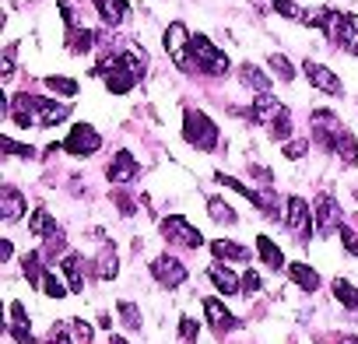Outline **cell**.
<instances>
[{
  "mask_svg": "<svg viewBox=\"0 0 358 344\" xmlns=\"http://www.w3.org/2000/svg\"><path fill=\"white\" fill-rule=\"evenodd\" d=\"M8 116L18 123V127H53V123H64L71 116L67 106L53 102V99H39V95H15L8 102Z\"/></svg>",
  "mask_w": 358,
  "mask_h": 344,
  "instance_id": "6da1fadb",
  "label": "cell"
},
{
  "mask_svg": "<svg viewBox=\"0 0 358 344\" xmlns=\"http://www.w3.org/2000/svg\"><path fill=\"white\" fill-rule=\"evenodd\" d=\"M183 137H187V144H194L201 151H215L218 148V123L208 113L187 109L183 113Z\"/></svg>",
  "mask_w": 358,
  "mask_h": 344,
  "instance_id": "7a4b0ae2",
  "label": "cell"
},
{
  "mask_svg": "<svg viewBox=\"0 0 358 344\" xmlns=\"http://www.w3.org/2000/svg\"><path fill=\"white\" fill-rule=\"evenodd\" d=\"M327 39L334 46H341L344 53L358 57V15H344V11H330L327 25H323Z\"/></svg>",
  "mask_w": 358,
  "mask_h": 344,
  "instance_id": "3957f363",
  "label": "cell"
},
{
  "mask_svg": "<svg viewBox=\"0 0 358 344\" xmlns=\"http://www.w3.org/2000/svg\"><path fill=\"white\" fill-rule=\"evenodd\" d=\"M190 53H194V64H197V71H204V74H211V78H225L229 74V57L208 39V36H194L190 39Z\"/></svg>",
  "mask_w": 358,
  "mask_h": 344,
  "instance_id": "277c9868",
  "label": "cell"
},
{
  "mask_svg": "<svg viewBox=\"0 0 358 344\" xmlns=\"http://www.w3.org/2000/svg\"><path fill=\"white\" fill-rule=\"evenodd\" d=\"M190 39H194V36L187 32L183 22H172V25L165 29V39H162V43H165V53L172 57V64H176L179 71H187V74L197 71V64L190 60V57H194V53H190Z\"/></svg>",
  "mask_w": 358,
  "mask_h": 344,
  "instance_id": "5b68a950",
  "label": "cell"
},
{
  "mask_svg": "<svg viewBox=\"0 0 358 344\" xmlns=\"http://www.w3.org/2000/svg\"><path fill=\"white\" fill-rule=\"evenodd\" d=\"M162 236H165L169 243H176V246H187V250L204 246V236L197 232V225H190L187 218H179V215H169V218L162 222Z\"/></svg>",
  "mask_w": 358,
  "mask_h": 344,
  "instance_id": "8992f818",
  "label": "cell"
},
{
  "mask_svg": "<svg viewBox=\"0 0 358 344\" xmlns=\"http://www.w3.org/2000/svg\"><path fill=\"white\" fill-rule=\"evenodd\" d=\"M99 148H102V137H99V130L92 123H74L71 134H67V141H64V151L67 155H78V158L95 155Z\"/></svg>",
  "mask_w": 358,
  "mask_h": 344,
  "instance_id": "52a82bcc",
  "label": "cell"
},
{
  "mask_svg": "<svg viewBox=\"0 0 358 344\" xmlns=\"http://www.w3.org/2000/svg\"><path fill=\"white\" fill-rule=\"evenodd\" d=\"M309 130H313V141H316L320 148H330V151H334L337 137L344 134L341 120H337L330 109H316V113H313V120H309Z\"/></svg>",
  "mask_w": 358,
  "mask_h": 344,
  "instance_id": "ba28073f",
  "label": "cell"
},
{
  "mask_svg": "<svg viewBox=\"0 0 358 344\" xmlns=\"http://www.w3.org/2000/svg\"><path fill=\"white\" fill-rule=\"evenodd\" d=\"M151 274H155V281L158 285H165V288H179L187 281V267L179 264L176 257H158V260H151Z\"/></svg>",
  "mask_w": 358,
  "mask_h": 344,
  "instance_id": "9c48e42d",
  "label": "cell"
},
{
  "mask_svg": "<svg viewBox=\"0 0 358 344\" xmlns=\"http://www.w3.org/2000/svg\"><path fill=\"white\" fill-rule=\"evenodd\" d=\"M25 211H29V201H25V194L18 190V187H4L0 190V218H4L8 225H18L22 218H25Z\"/></svg>",
  "mask_w": 358,
  "mask_h": 344,
  "instance_id": "30bf717a",
  "label": "cell"
},
{
  "mask_svg": "<svg viewBox=\"0 0 358 344\" xmlns=\"http://www.w3.org/2000/svg\"><path fill=\"white\" fill-rule=\"evenodd\" d=\"M302 71H306L309 85H313V88H320L323 95H341V92H344V88H341V78H337L330 67H323V64H316V60H306V64H302Z\"/></svg>",
  "mask_w": 358,
  "mask_h": 344,
  "instance_id": "8fae6325",
  "label": "cell"
},
{
  "mask_svg": "<svg viewBox=\"0 0 358 344\" xmlns=\"http://www.w3.org/2000/svg\"><path fill=\"white\" fill-rule=\"evenodd\" d=\"M285 222H288V229L299 236V239H306V236H313V215H309V204L302 201V197H288V208H285Z\"/></svg>",
  "mask_w": 358,
  "mask_h": 344,
  "instance_id": "7c38bea8",
  "label": "cell"
},
{
  "mask_svg": "<svg viewBox=\"0 0 358 344\" xmlns=\"http://www.w3.org/2000/svg\"><path fill=\"white\" fill-rule=\"evenodd\" d=\"M316 225H320V236L341 232V208L334 204L330 194H320V201H316Z\"/></svg>",
  "mask_w": 358,
  "mask_h": 344,
  "instance_id": "4fadbf2b",
  "label": "cell"
},
{
  "mask_svg": "<svg viewBox=\"0 0 358 344\" xmlns=\"http://www.w3.org/2000/svg\"><path fill=\"white\" fill-rule=\"evenodd\" d=\"M204 313H208L211 330H215V334H222V337H225L229 330H236V327H239V320L225 309V302H222V299H204Z\"/></svg>",
  "mask_w": 358,
  "mask_h": 344,
  "instance_id": "5bb4252c",
  "label": "cell"
},
{
  "mask_svg": "<svg viewBox=\"0 0 358 344\" xmlns=\"http://www.w3.org/2000/svg\"><path fill=\"white\" fill-rule=\"evenodd\" d=\"M106 176L113 180V183H130L134 176H137V158L123 148V151H116L113 155V162H109V169H106Z\"/></svg>",
  "mask_w": 358,
  "mask_h": 344,
  "instance_id": "9a60e30c",
  "label": "cell"
},
{
  "mask_svg": "<svg viewBox=\"0 0 358 344\" xmlns=\"http://www.w3.org/2000/svg\"><path fill=\"white\" fill-rule=\"evenodd\" d=\"M208 278L215 281V288L222 292V295H236V292H243V278H236L232 271H229V264H211L208 267Z\"/></svg>",
  "mask_w": 358,
  "mask_h": 344,
  "instance_id": "2e32d148",
  "label": "cell"
},
{
  "mask_svg": "<svg viewBox=\"0 0 358 344\" xmlns=\"http://www.w3.org/2000/svg\"><path fill=\"white\" fill-rule=\"evenodd\" d=\"M250 113H253V120H257V123H267V127H271V123H274L281 113H288V106H281L274 95H257Z\"/></svg>",
  "mask_w": 358,
  "mask_h": 344,
  "instance_id": "e0dca14e",
  "label": "cell"
},
{
  "mask_svg": "<svg viewBox=\"0 0 358 344\" xmlns=\"http://www.w3.org/2000/svg\"><path fill=\"white\" fill-rule=\"evenodd\" d=\"M60 271L71 281V292H85V257L81 253H64Z\"/></svg>",
  "mask_w": 358,
  "mask_h": 344,
  "instance_id": "ac0fdd59",
  "label": "cell"
},
{
  "mask_svg": "<svg viewBox=\"0 0 358 344\" xmlns=\"http://www.w3.org/2000/svg\"><path fill=\"white\" fill-rule=\"evenodd\" d=\"M95 11H99V18L109 25V29H116V25H123L127 22V0H95Z\"/></svg>",
  "mask_w": 358,
  "mask_h": 344,
  "instance_id": "d6986e66",
  "label": "cell"
},
{
  "mask_svg": "<svg viewBox=\"0 0 358 344\" xmlns=\"http://www.w3.org/2000/svg\"><path fill=\"white\" fill-rule=\"evenodd\" d=\"M239 78H243V85H246V88H253L257 95H271V78H267L260 67L243 64V67H239Z\"/></svg>",
  "mask_w": 358,
  "mask_h": 344,
  "instance_id": "ffe728a7",
  "label": "cell"
},
{
  "mask_svg": "<svg viewBox=\"0 0 358 344\" xmlns=\"http://www.w3.org/2000/svg\"><path fill=\"white\" fill-rule=\"evenodd\" d=\"M211 253L222 260V264H232V260H250V250L239 246V243H229V239H215L211 243Z\"/></svg>",
  "mask_w": 358,
  "mask_h": 344,
  "instance_id": "44dd1931",
  "label": "cell"
},
{
  "mask_svg": "<svg viewBox=\"0 0 358 344\" xmlns=\"http://www.w3.org/2000/svg\"><path fill=\"white\" fill-rule=\"evenodd\" d=\"M285 271H288V278H292L302 292H316V288H320V274H316L313 267H306V264H288Z\"/></svg>",
  "mask_w": 358,
  "mask_h": 344,
  "instance_id": "7402d4cb",
  "label": "cell"
},
{
  "mask_svg": "<svg viewBox=\"0 0 358 344\" xmlns=\"http://www.w3.org/2000/svg\"><path fill=\"white\" fill-rule=\"evenodd\" d=\"M22 271H25V278H29L32 288H43V281H46V274H50V271L43 267V253H25Z\"/></svg>",
  "mask_w": 358,
  "mask_h": 344,
  "instance_id": "603a6c76",
  "label": "cell"
},
{
  "mask_svg": "<svg viewBox=\"0 0 358 344\" xmlns=\"http://www.w3.org/2000/svg\"><path fill=\"white\" fill-rule=\"evenodd\" d=\"M334 299H337L348 313H358V285H351L348 278H337V281H334Z\"/></svg>",
  "mask_w": 358,
  "mask_h": 344,
  "instance_id": "cb8c5ba5",
  "label": "cell"
},
{
  "mask_svg": "<svg viewBox=\"0 0 358 344\" xmlns=\"http://www.w3.org/2000/svg\"><path fill=\"white\" fill-rule=\"evenodd\" d=\"M257 250H260V260H264L271 271H281V267H285V253H281L267 236H257Z\"/></svg>",
  "mask_w": 358,
  "mask_h": 344,
  "instance_id": "d4e9b609",
  "label": "cell"
},
{
  "mask_svg": "<svg viewBox=\"0 0 358 344\" xmlns=\"http://www.w3.org/2000/svg\"><path fill=\"white\" fill-rule=\"evenodd\" d=\"M208 215H211L215 222H222V225H236V222H239V215H236L222 197H208Z\"/></svg>",
  "mask_w": 358,
  "mask_h": 344,
  "instance_id": "484cf974",
  "label": "cell"
},
{
  "mask_svg": "<svg viewBox=\"0 0 358 344\" xmlns=\"http://www.w3.org/2000/svg\"><path fill=\"white\" fill-rule=\"evenodd\" d=\"M253 208H260L267 218H281V201L274 197V190H257V197H253Z\"/></svg>",
  "mask_w": 358,
  "mask_h": 344,
  "instance_id": "4316f807",
  "label": "cell"
},
{
  "mask_svg": "<svg viewBox=\"0 0 358 344\" xmlns=\"http://www.w3.org/2000/svg\"><path fill=\"white\" fill-rule=\"evenodd\" d=\"M29 229H32V236H46V239L57 232V225H53V218H50V211H46V208L32 211V218H29Z\"/></svg>",
  "mask_w": 358,
  "mask_h": 344,
  "instance_id": "83f0119b",
  "label": "cell"
},
{
  "mask_svg": "<svg viewBox=\"0 0 358 344\" xmlns=\"http://www.w3.org/2000/svg\"><path fill=\"white\" fill-rule=\"evenodd\" d=\"M334 151L341 155V162H344V165H355V162H358V141H355V137H351L348 130H344V134L337 137Z\"/></svg>",
  "mask_w": 358,
  "mask_h": 344,
  "instance_id": "f1b7e54d",
  "label": "cell"
},
{
  "mask_svg": "<svg viewBox=\"0 0 358 344\" xmlns=\"http://www.w3.org/2000/svg\"><path fill=\"white\" fill-rule=\"evenodd\" d=\"M116 271H120V260H116L113 250H106V253L99 257V264H95V278H99V281H113Z\"/></svg>",
  "mask_w": 358,
  "mask_h": 344,
  "instance_id": "f546056e",
  "label": "cell"
},
{
  "mask_svg": "<svg viewBox=\"0 0 358 344\" xmlns=\"http://www.w3.org/2000/svg\"><path fill=\"white\" fill-rule=\"evenodd\" d=\"M67 46H71V53H88V50L95 46V32H92V29H74Z\"/></svg>",
  "mask_w": 358,
  "mask_h": 344,
  "instance_id": "4dcf8cb0",
  "label": "cell"
},
{
  "mask_svg": "<svg viewBox=\"0 0 358 344\" xmlns=\"http://www.w3.org/2000/svg\"><path fill=\"white\" fill-rule=\"evenodd\" d=\"M0 151H4V155H15V158H36V148L32 144H18L15 137H0Z\"/></svg>",
  "mask_w": 358,
  "mask_h": 344,
  "instance_id": "1f68e13d",
  "label": "cell"
},
{
  "mask_svg": "<svg viewBox=\"0 0 358 344\" xmlns=\"http://www.w3.org/2000/svg\"><path fill=\"white\" fill-rule=\"evenodd\" d=\"M116 309H120V320H123L130 330H141V323H144V320H141V313H137V306H134V302H127V299H123V302H116Z\"/></svg>",
  "mask_w": 358,
  "mask_h": 344,
  "instance_id": "d6a6232c",
  "label": "cell"
},
{
  "mask_svg": "<svg viewBox=\"0 0 358 344\" xmlns=\"http://www.w3.org/2000/svg\"><path fill=\"white\" fill-rule=\"evenodd\" d=\"M46 88H50V92H60V95H67V99L78 95V81H74V78H57V74H53V78H46Z\"/></svg>",
  "mask_w": 358,
  "mask_h": 344,
  "instance_id": "836d02e7",
  "label": "cell"
},
{
  "mask_svg": "<svg viewBox=\"0 0 358 344\" xmlns=\"http://www.w3.org/2000/svg\"><path fill=\"white\" fill-rule=\"evenodd\" d=\"M179 337H183V344H197L201 327H197V320H194V316H183V320H179Z\"/></svg>",
  "mask_w": 358,
  "mask_h": 344,
  "instance_id": "e575fe53",
  "label": "cell"
},
{
  "mask_svg": "<svg viewBox=\"0 0 358 344\" xmlns=\"http://www.w3.org/2000/svg\"><path fill=\"white\" fill-rule=\"evenodd\" d=\"M271 67H274V74L281 78V81H292L295 78V67L288 64V57H281V53H274L271 57Z\"/></svg>",
  "mask_w": 358,
  "mask_h": 344,
  "instance_id": "d590c367",
  "label": "cell"
},
{
  "mask_svg": "<svg viewBox=\"0 0 358 344\" xmlns=\"http://www.w3.org/2000/svg\"><path fill=\"white\" fill-rule=\"evenodd\" d=\"M260 288H264V278H260V274L250 267V271L243 274V295H257Z\"/></svg>",
  "mask_w": 358,
  "mask_h": 344,
  "instance_id": "8d00e7d4",
  "label": "cell"
},
{
  "mask_svg": "<svg viewBox=\"0 0 358 344\" xmlns=\"http://www.w3.org/2000/svg\"><path fill=\"white\" fill-rule=\"evenodd\" d=\"M43 292H46L50 299H64L71 288H64V285L57 281V274H46V281H43Z\"/></svg>",
  "mask_w": 358,
  "mask_h": 344,
  "instance_id": "74e56055",
  "label": "cell"
},
{
  "mask_svg": "<svg viewBox=\"0 0 358 344\" xmlns=\"http://www.w3.org/2000/svg\"><path fill=\"white\" fill-rule=\"evenodd\" d=\"M11 337H15V344H36L29 323H11Z\"/></svg>",
  "mask_w": 358,
  "mask_h": 344,
  "instance_id": "f35d334b",
  "label": "cell"
},
{
  "mask_svg": "<svg viewBox=\"0 0 358 344\" xmlns=\"http://www.w3.org/2000/svg\"><path fill=\"white\" fill-rule=\"evenodd\" d=\"M274 11H278V15H285V18H299L295 0H274Z\"/></svg>",
  "mask_w": 358,
  "mask_h": 344,
  "instance_id": "ab89813d",
  "label": "cell"
},
{
  "mask_svg": "<svg viewBox=\"0 0 358 344\" xmlns=\"http://www.w3.org/2000/svg\"><path fill=\"white\" fill-rule=\"evenodd\" d=\"M71 327H74L78 341H85V344H88V341H92V334H95V330H92V323H85V320H71Z\"/></svg>",
  "mask_w": 358,
  "mask_h": 344,
  "instance_id": "60d3db41",
  "label": "cell"
},
{
  "mask_svg": "<svg viewBox=\"0 0 358 344\" xmlns=\"http://www.w3.org/2000/svg\"><path fill=\"white\" fill-rule=\"evenodd\" d=\"M309 151V141H295V144H285V158H302Z\"/></svg>",
  "mask_w": 358,
  "mask_h": 344,
  "instance_id": "b9f144b4",
  "label": "cell"
},
{
  "mask_svg": "<svg viewBox=\"0 0 358 344\" xmlns=\"http://www.w3.org/2000/svg\"><path fill=\"white\" fill-rule=\"evenodd\" d=\"M116 197V208L123 211V215H134L137 211V201H130V194H113Z\"/></svg>",
  "mask_w": 358,
  "mask_h": 344,
  "instance_id": "7bdbcfd3",
  "label": "cell"
},
{
  "mask_svg": "<svg viewBox=\"0 0 358 344\" xmlns=\"http://www.w3.org/2000/svg\"><path fill=\"white\" fill-rule=\"evenodd\" d=\"M46 344H74V341L64 334V327H53V330H50V337H46Z\"/></svg>",
  "mask_w": 358,
  "mask_h": 344,
  "instance_id": "ee69618b",
  "label": "cell"
},
{
  "mask_svg": "<svg viewBox=\"0 0 358 344\" xmlns=\"http://www.w3.org/2000/svg\"><path fill=\"white\" fill-rule=\"evenodd\" d=\"M11 323H29V313L22 302H11Z\"/></svg>",
  "mask_w": 358,
  "mask_h": 344,
  "instance_id": "f6af8a7d",
  "label": "cell"
},
{
  "mask_svg": "<svg viewBox=\"0 0 358 344\" xmlns=\"http://www.w3.org/2000/svg\"><path fill=\"white\" fill-rule=\"evenodd\" d=\"M11 74H15V46L4 50V78H11Z\"/></svg>",
  "mask_w": 358,
  "mask_h": 344,
  "instance_id": "bcb514c9",
  "label": "cell"
},
{
  "mask_svg": "<svg viewBox=\"0 0 358 344\" xmlns=\"http://www.w3.org/2000/svg\"><path fill=\"white\" fill-rule=\"evenodd\" d=\"M15 246H11V239H4V243H0V260H11L15 253H11Z\"/></svg>",
  "mask_w": 358,
  "mask_h": 344,
  "instance_id": "7dc6e473",
  "label": "cell"
},
{
  "mask_svg": "<svg viewBox=\"0 0 358 344\" xmlns=\"http://www.w3.org/2000/svg\"><path fill=\"white\" fill-rule=\"evenodd\" d=\"M337 344H358L355 334H337Z\"/></svg>",
  "mask_w": 358,
  "mask_h": 344,
  "instance_id": "c3c4849f",
  "label": "cell"
},
{
  "mask_svg": "<svg viewBox=\"0 0 358 344\" xmlns=\"http://www.w3.org/2000/svg\"><path fill=\"white\" fill-rule=\"evenodd\" d=\"M109 344H130L127 337H109Z\"/></svg>",
  "mask_w": 358,
  "mask_h": 344,
  "instance_id": "681fc988",
  "label": "cell"
}]
</instances>
